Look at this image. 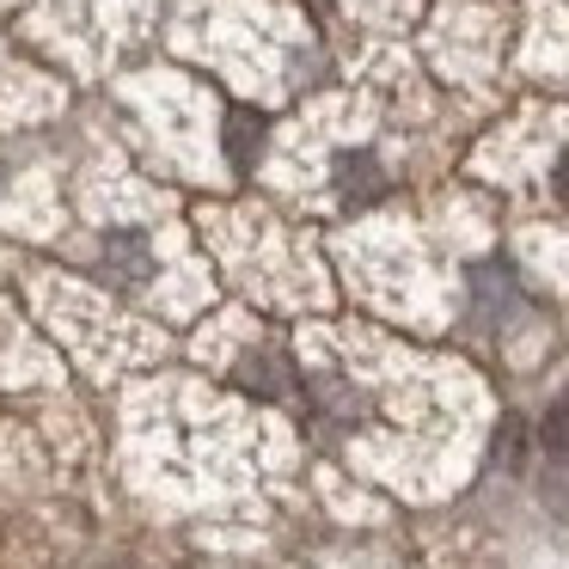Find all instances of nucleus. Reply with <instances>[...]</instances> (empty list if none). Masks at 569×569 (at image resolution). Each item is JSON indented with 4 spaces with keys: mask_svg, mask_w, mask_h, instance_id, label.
Segmentation results:
<instances>
[{
    "mask_svg": "<svg viewBox=\"0 0 569 569\" xmlns=\"http://www.w3.org/2000/svg\"><path fill=\"white\" fill-rule=\"evenodd\" d=\"M99 270L111 276V282L123 288H141L153 276V251H148V233H129V227H117V233L99 239Z\"/></svg>",
    "mask_w": 569,
    "mask_h": 569,
    "instance_id": "nucleus-1",
    "label": "nucleus"
},
{
    "mask_svg": "<svg viewBox=\"0 0 569 569\" xmlns=\"http://www.w3.org/2000/svg\"><path fill=\"white\" fill-rule=\"evenodd\" d=\"M386 190V172H380V160H373L368 148H349V153H337V197L349 202V209H361V202H373Z\"/></svg>",
    "mask_w": 569,
    "mask_h": 569,
    "instance_id": "nucleus-2",
    "label": "nucleus"
},
{
    "mask_svg": "<svg viewBox=\"0 0 569 569\" xmlns=\"http://www.w3.org/2000/svg\"><path fill=\"white\" fill-rule=\"evenodd\" d=\"M221 141H227V160L246 172V166H258V153H263V117L251 111V104H239V111H227V123H221Z\"/></svg>",
    "mask_w": 569,
    "mask_h": 569,
    "instance_id": "nucleus-3",
    "label": "nucleus"
},
{
    "mask_svg": "<svg viewBox=\"0 0 569 569\" xmlns=\"http://www.w3.org/2000/svg\"><path fill=\"white\" fill-rule=\"evenodd\" d=\"M471 288H478V312L483 319H502L508 307H515V270H508L502 258H490V263H478V270H471Z\"/></svg>",
    "mask_w": 569,
    "mask_h": 569,
    "instance_id": "nucleus-4",
    "label": "nucleus"
},
{
    "mask_svg": "<svg viewBox=\"0 0 569 569\" xmlns=\"http://www.w3.org/2000/svg\"><path fill=\"white\" fill-rule=\"evenodd\" d=\"M545 453L569 459V398H563V405H551V417H545Z\"/></svg>",
    "mask_w": 569,
    "mask_h": 569,
    "instance_id": "nucleus-5",
    "label": "nucleus"
},
{
    "mask_svg": "<svg viewBox=\"0 0 569 569\" xmlns=\"http://www.w3.org/2000/svg\"><path fill=\"white\" fill-rule=\"evenodd\" d=\"M551 184H557V197H563V209H569V153L557 160V172H551Z\"/></svg>",
    "mask_w": 569,
    "mask_h": 569,
    "instance_id": "nucleus-6",
    "label": "nucleus"
}]
</instances>
